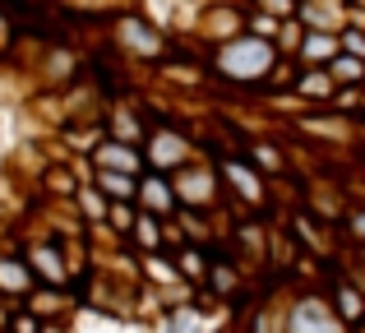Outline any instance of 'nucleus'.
Here are the masks:
<instances>
[{
	"instance_id": "nucleus-3",
	"label": "nucleus",
	"mask_w": 365,
	"mask_h": 333,
	"mask_svg": "<svg viewBox=\"0 0 365 333\" xmlns=\"http://www.w3.org/2000/svg\"><path fill=\"white\" fill-rule=\"evenodd\" d=\"M305 93H329V79H324V74H310V79H305Z\"/></svg>"
},
{
	"instance_id": "nucleus-1",
	"label": "nucleus",
	"mask_w": 365,
	"mask_h": 333,
	"mask_svg": "<svg viewBox=\"0 0 365 333\" xmlns=\"http://www.w3.org/2000/svg\"><path fill=\"white\" fill-rule=\"evenodd\" d=\"M107 158V163H116V167H134V153L130 148H120V144H107V148H98V163Z\"/></svg>"
},
{
	"instance_id": "nucleus-2",
	"label": "nucleus",
	"mask_w": 365,
	"mask_h": 333,
	"mask_svg": "<svg viewBox=\"0 0 365 333\" xmlns=\"http://www.w3.org/2000/svg\"><path fill=\"white\" fill-rule=\"evenodd\" d=\"M310 56L319 61V56H333V42L329 37H310Z\"/></svg>"
},
{
	"instance_id": "nucleus-4",
	"label": "nucleus",
	"mask_w": 365,
	"mask_h": 333,
	"mask_svg": "<svg viewBox=\"0 0 365 333\" xmlns=\"http://www.w3.org/2000/svg\"><path fill=\"white\" fill-rule=\"evenodd\" d=\"M347 51H356V56H365V37H356V33H351V37H347Z\"/></svg>"
}]
</instances>
